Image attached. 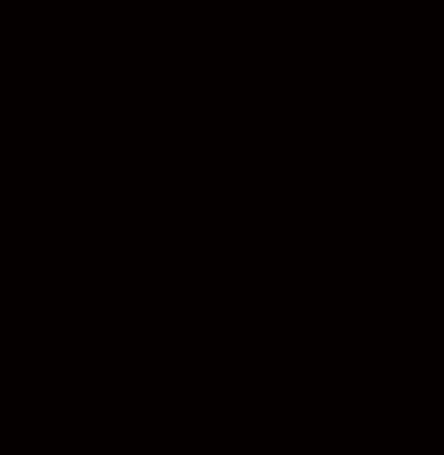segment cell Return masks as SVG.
Returning a JSON list of instances; mask_svg holds the SVG:
<instances>
[]
</instances>
